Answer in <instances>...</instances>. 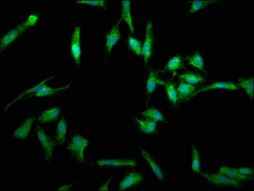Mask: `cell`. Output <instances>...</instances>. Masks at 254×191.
Returning a JSON list of instances; mask_svg holds the SVG:
<instances>
[{"label": "cell", "mask_w": 254, "mask_h": 191, "mask_svg": "<svg viewBox=\"0 0 254 191\" xmlns=\"http://www.w3.org/2000/svg\"><path fill=\"white\" fill-rule=\"evenodd\" d=\"M48 6L41 5L26 11L25 16L5 30L0 31V54L4 56L32 31L36 30L46 20Z\"/></svg>", "instance_id": "cell-1"}, {"label": "cell", "mask_w": 254, "mask_h": 191, "mask_svg": "<svg viewBox=\"0 0 254 191\" xmlns=\"http://www.w3.org/2000/svg\"><path fill=\"white\" fill-rule=\"evenodd\" d=\"M92 145L90 137L79 128H72L64 147L66 159L75 168L90 170L88 153Z\"/></svg>", "instance_id": "cell-2"}, {"label": "cell", "mask_w": 254, "mask_h": 191, "mask_svg": "<svg viewBox=\"0 0 254 191\" xmlns=\"http://www.w3.org/2000/svg\"><path fill=\"white\" fill-rule=\"evenodd\" d=\"M90 170H111L122 172L132 169L144 168L139 155L111 154L89 159Z\"/></svg>", "instance_id": "cell-3"}, {"label": "cell", "mask_w": 254, "mask_h": 191, "mask_svg": "<svg viewBox=\"0 0 254 191\" xmlns=\"http://www.w3.org/2000/svg\"><path fill=\"white\" fill-rule=\"evenodd\" d=\"M66 57L75 73L83 72L86 68L85 48L82 24L75 22L71 26L70 33L65 42Z\"/></svg>", "instance_id": "cell-4"}, {"label": "cell", "mask_w": 254, "mask_h": 191, "mask_svg": "<svg viewBox=\"0 0 254 191\" xmlns=\"http://www.w3.org/2000/svg\"><path fill=\"white\" fill-rule=\"evenodd\" d=\"M33 139L41 151L42 163L53 174L59 173L61 168V164L57 159V153L59 149L50 131L46 127L37 124Z\"/></svg>", "instance_id": "cell-5"}, {"label": "cell", "mask_w": 254, "mask_h": 191, "mask_svg": "<svg viewBox=\"0 0 254 191\" xmlns=\"http://www.w3.org/2000/svg\"><path fill=\"white\" fill-rule=\"evenodd\" d=\"M125 33L124 26L117 19L111 21L102 33L100 59L104 67H108L112 62L116 51L122 44Z\"/></svg>", "instance_id": "cell-6"}, {"label": "cell", "mask_w": 254, "mask_h": 191, "mask_svg": "<svg viewBox=\"0 0 254 191\" xmlns=\"http://www.w3.org/2000/svg\"><path fill=\"white\" fill-rule=\"evenodd\" d=\"M135 148L157 186L161 188L168 185L170 182L169 169L158 158L153 150L139 142L135 143Z\"/></svg>", "instance_id": "cell-7"}, {"label": "cell", "mask_w": 254, "mask_h": 191, "mask_svg": "<svg viewBox=\"0 0 254 191\" xmlns=\"http://www.w3.org/2000/svg\"><path fill=\"white\" fill-rule=\"evenodd\" d=\"M143 42L142 48V68L144 71L154 64L159 47V35L154 17L147 14L143 21Z\"/></svg>", "instance_id": "cell-8"}, {"label": "cell", "mask_w": 254, "mask_h": 191, "mask_svg": "<svg viewBox=\"0 0 254 191\" xmlns=\"http://www.w3.org/2000/svg\"><path fill=\"white\" fill-rule=\"evenodd\" d=\"M59 78V75L55 72H51L49 74L38 80L37 81L32 82L30 85L20 89L15 94L6 101L5 104L1 106L0 113L3 116L7 115L10 110L15 106L21 103H24L32 96L36 94L41 91L44 86L54 82Z\"/></svg>", "instance_id": "cell-9"}, {"label": "cell", "mask_w": 254, "mask_h": 191, "mask_svg": "<svg viewBox=\"0 0 254 191\" xmlns=\"http://www.w3.org/2000/svg\"><path fill=\"white\" fill-rule=\"evenodd\" d=\"M77 82V73H73L65 81L59 86H54L49 84L44 86L36 94L29 97L26 102L30 101H54L59 100L66 97L72 92L76 86Z\"/></svg>", "instance_id": "cell-10"}, {"label": "cell", "mask_w": 254, "mask_h": 191, "mask_svg": "<svg viewBox=\"0 0 254 191\" xmlns=\"http://www.w3.org/2000/svg\"><path fill=\"white\" fill-rule=\"evenodd\" d=\"M37 124L34 112L23 115L11 130L8 134L9 139L21 148H30Z\"/></svg>", "instance_id": "cell-11"}, {"label": "cell", "mask_w": 254, "mask_h": 191, "mask_svg": "<svg viewBox=\"0 0 254 191\" xmlns=\"http://www.w3.org/2000/svg\"><path fill=\"white\" fill-rule=\"evenodd\" d=\"M157 67V66L153 64L144 71L141 87V98L143 106L148 105L155 99L161 96L164 79L158 73Z\"/></svg>", "instance_id": "cell-12"}, {"label": "cell", "mask_w": 254, "mask_h": 191, "mask_svg": "<svg viewBox=\"0 0 254 191\" xmlns=\"http://www.w3.org/2000/svg\"><path fill=\"white\" fill-rule=\"evenodd\" d=\"M150 177L144 168L124 171L114 186L113 191H136L148 185Z\"/></svg>", "instance_id": "cell-13"}, {"label": "cell", "mask_w": 254, "mask_h": 191, "mask_svg": "<svg viewBox=\"0 0 254 191\" xmlns=\"http://www.w3.org/2000/svg\"><path fill=\"white\" fill-rule=\"evenodd\" d=\"M199 179L204 182L209 188L217 191L235 190L246 191L248 186L231 179L221 173L204 170L200 175Z\"/></svg>", "instance_id": "cell-14"}, {"label": "cell", "mask_w": 254, "mask_h": 191, "mask_svg": "<svg viewBox=\"0 0 254 191\" xmlns=\"http://www.w3.org/2000/svg\"><path fill=\"white\" fill-rule=\"evenodd\" d=\"M240 90L233 79L210 76L208 81L197 89L195 99L210 93L238 94Z\"/></svg>", "instance_id": "cell-15"}, {"label": "cell", "mask_w": 254, "mask_h": 191, "mask_svg": "<svg viewBox=\"0 0 254 191\" xmlns=\"http://www.w3.org/2000/svg\"><path fill=\"white\" fill-rule=\"evenodd\" d=\"M187 52L181 49L169 53L161 66H158V73L163 79L176 78L180 73L188 67L186 60Z\"/></svg>", "instance_id": "cell-16"}, {"label": "cell", "mask_w": 254, "mask_h": 191, "mask_svg": "<svg viewBox=\"0 0 254 191\" xmlns=\"http://www.w3.org/2000/svg\"><path fill=\"white\" fill-rule=\"evenodd\" d=\"M128 122L132 124L133 130L144 139H152L163 135L162 127L153 120L140 116L133 112L128 115Z\"/></svg>", "instance_id": "cell-17"}, {"label": "cell", "mask_w": 254, "mask_h": 191, "mask_svg": "<svg viewBox=\"0 0 254 191\" xmlns=\"http://www.w3.org/2000/svg\"><path fill=\"white\" fill-rule=\"evenodd\" d=\"M34 112L37 124L46 128L53 126L66 113L65 106L60 103L42 105L37 108Z\"/></svg>", "instance_id": "cell-18"}, {"label": "cell", "mask_w": 254, "mask_h": 191, "mask_svg": "<svg viewBox=\"0 0 254 191\" xmlns=\"http://www.w3.org/2000/svg\"><path fill=\"white\" fill-rule=\"evenodd\" d=\"M135 0H119L118 1V21L127 32L138 34V27L134 14Z\"/></svg>", "instance_id": "cell-19"}, {"label": "cell", "mask_w": 254, "mask_h": 191, "mask_svg": "<svg viewBox=\"0 0 254 191\" xmlns=\"http://www.w3.org/2000/svg\"><path fill=\"white\" fill-rule=\"evenodd\" d=\"M133 112L140 116L153 120L161 127H168L170 126L171 119L169 116L168 110L155 101L148 105L137 108Z\"/></svg>", "instance_id": "cell-20"}, {"label": "cell", "mask_w": 254, "mask_h": 191, "mask_svg": "<svg viewBox=\"0 0 254 191\" xmlns=\"http://www.w3.org/2000/svg\"><path fill=\"white\" fill-rule=\"evenodd\" d=\"M188 150L189 153V173L191 177L199 179L203 172L205 161L203 152L192 136L189 137Z\"/></svg>", "instance_id": "cell-21"}, {"label": "cell", "mask_w": 254, "mask_h": 191, "mask_svg": "<svg viewBox=\"0 0 254 191\" xmlns=\"http://www.w3.org/2000/svg\"><path fill=\"white\" fill-rule=\"evenodd\" d=\"M161 96L168 112L178 114L184 109L178 98L177 80L175 78L164 79L161 91Z\"/></svg>", "instance_id": "cell-22"}, {"label": "cell", "mask_w": 254, "mask_h": 191, "mask_svg": "<svg viewBox=\"0 0 254 191\" xmlns=\"http://www.w3.org/2000/svg\"><path fill=\"white\" fill-rule=\"evenodd\" d=\"M227 0H186L184 1V15L186 19L194 15L202 14L211 8L228 5Z\"/></svg>", "instance_id": "cell-23"}, {"label": "cell", "mask_w": 254, "mask_h": 191, "mask_svg": "<svg viewBox=\"0 0 254 191\" xmlns=\"http://www.w3.org/2000/svg\"><path fill=\"white\" fill-rule=\"evenodd\" d=\"M143 37L139 34H132L126 31L122 42V50L126 55L133 57L141 63Z\"/></svg>", "instance_id": "cell-24"}, {"label": "cell", "mask_w": 254, "mask_h": 191, "mask_svg": "<svg viewBox=\"0 0 254 191\" xmlns=\"http://www.w3.org/2000/svg\"><path fill=\"white\" fill-rule=\"evenodd\" d=\"M72 129V123L66 113L53 124L51 132L58 149L64 147Z\"/></svg>", "instance_id": "cell-25"}, {"label": "cell", "mask_w": 254, "mask_h": 191, "mask_svg": "<svg viewBox=\"0 0 254 191\" xmlns=\"http://www.w3.org/2000/svg\"><path fill=\"white\" fill-rule=\"evenodd\" d=\"M186 60L188 67L197 69L205 74L211 75L209 60L202 48L199 47L191 48L189 52H187Z\"/></svg>", "instance_id": "cell-26"}, {"label": "cell", "mask_w": 254, "mask_h": 191, "mask_svg": "<svg viewBox=\"0 0 254 191\" xmlns=\"http://www.w3.org/2000/svg\"><path fill=\"white\" fill-rule=\"evenodd\" d=\"M211 75L205 74L197 69L187 67L176 77V79L199 88L208 81Z\"/></svg>", "instance_id": "cell-27"}, {"label": "cell", "mask_w": 254, "mask_h": 191, "mask_svg": "<svg viewBox=\"0 0 254 191\" xmlns=\"http://www.w3.org/2000/svg\"><path fill=\"white\" fill-rule=\"evenodd\" d=\"M233 80L236 85L239 88L240 93H244L247 106L249 108H254V75H251L248 76H245V75H240V76L239 75V76L236 77Z\"/></svg>", "instance_id": "cell-28"}, {"label": "cell", "mask_w": 254, "mask_h": 191, "mask_svg": "<svg viewBox=\"0 0 254 191\" xmlns=\"http://www.w3.org/2000/svg\"><path fill=\"white\" fill-rule=\"evenodd\" d=\"M176 79V78H175ZM177 80V90L178 98L183 107L186 108L191 105L193 101L196 100L195 94L197 87L190 85L184 82Z\"/></svg>", "instance_id": "cell-29"}, {"label": "cell", "mask_w": 254, "mask_h": 191, "mask_svg": "<svg viewBox=\"0 0 254 191\" xmlns=\"http://www.w3.org/2000/svg\"><path fill=\"white\" fill-rule=\"evenodd\" d=\"M215 172L221 173V174L226 175L231 179L235 180V181L241 182V183L248 186L254 183V177L243 176L239 173L236 172L235 169L232 168L230 164H218Z\"/></svg>", "instance_id": "cell-30"}, {"label": "cell", "mask_w": 254, "mask_h": 191, "mask_svg": "<svg viewBox=\"0 0 254 191\" xmlns=\"http://www.w3.org/2000/svg\"><path fill=\"white\" fill-rule=\"evenodd\" d=\"M72 5L102 12H108L112 6L110 0H75L72 1Z\"/></svg>", "instance_id": "cell-31"}, {"label": "cell", "mask_w": 254, "mask_h": 191, "mask_svg": "<svg viewBox=\"0 0 254 191\" xmlns=\"http://www.w3.org/2000/svg\"><path fill=\"white\" fill-rule=\"evenodd\" d=\"M119 173L114 172L98 182L96 186L95 191H113L114 182L117 181L119 177Z\"/></svg>", "instance_id": "cell-32"}, {"label": "cell", "mask_w": 254, "mask_h": 191, "mask_svg": "<svg viewBox=\"0 0 254 191\" xmlns=\"http://www.w3.org/2000/svg\"><path fill=\"white\" fill-rule=\"evenodd\" d=\"M81 184L80 178L75 177L70 181L57 184L55 190L59 191H73L77 189Z\"/></svg>", "instance_id": "cell-33"}, {"label": "cell", "mask_w": 254, "mask_h": 191, "mask_svg": "<svg viewBox=\"0 0 254 191\" xmlns=\"http://www.w3.org/2000/svg\"><path fill=\"white\" fill-rule=\"evenodd\" d=\"M230 166L233 169L240 173L243 176L254 177V164H230Z\"/></svg>", "instance_id": "cell-34"}]
</instances>
